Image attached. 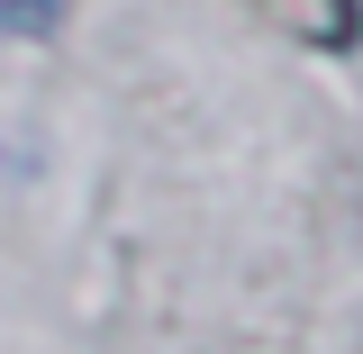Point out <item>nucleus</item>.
Segmentation results:
<instances>
[{
    "instance_id": "f03ea898",
    "label": "nucleus",
    "mask_w": 363,
    "mask_h": 354,
    "mask_svg": "<svg viewBox=\"0 0 363 354\" xmlns=\"http://www.w3.org/2000/svg\"><path fill=\"white\" fill-rule=\"evenodd\" d=\"M64 18V0H0V37H45Z\"/></svg>"
},
{
    "instance_id": "f257e3e1",
    "label": "nucleus",
    "mask_w": 363,
    "mask_h": 354,
    "mask_svg": "<svg viewBox=\"0 0 363 354\" xmlns=\"http://www.w3.org/2000/svg\"><path fill=\"white\" fill-rule=\"evenodd\" d=\"M300 45H345L354 37V0H264Z\"/></svg>"
}]
</instances>
